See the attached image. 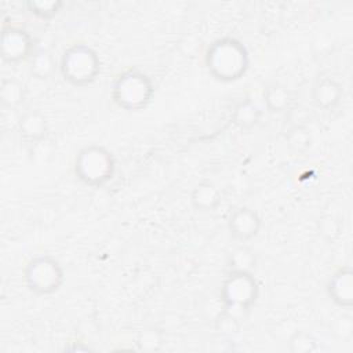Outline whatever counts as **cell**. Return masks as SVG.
<instances>
[{"label": "cell", "instance_id": "obj_5", "mask_svg": "<svg viewBox=\"0 0 353 353\" xmlns=\"http://www.w3.org/2000/svg\"><path fill=\"white\" fill-rule=\"evenodd\" d=\"M59 70L63 80L69 84L87 87L92 84L101 73V58L88 44L76 43L62 52Z\"/></svg>", "mask_w": 353, "mask_h": 353}, {"label": "cell", "instance_id": "obj_6", "mask_svg": "<svg viewBox=\"0 0 353 353\" xmlns=\"http://www.w3.org/2000/svg\"><path fill=\"white\" fill-rule=\"evenodd\" d=\"M23 283L36 295H51L65 283V270L61 262L48 254L33 256L23 268Z\"/></svg>", "mask_w": 353, "mask_h": 353}, {"label": "cell", "instance_id": "obj_3", "mask_svg": "<svg viewBox=\"0 0 353 353\" xmlns=\"http://www.w3.org/2000/svg\"><path fill=\"white\" fill-rule=\"evenodd\" d=\"M154 85L152 79L138 70L128 69L121 72L113 81L110 97L116 106L125 112H139L153 99Z\"/></svg>", "mask_w": 353, "mask_h": 353}, {"label": "cell", "instance_id": "obj_19", "mask_svg": "<svg viewBox=\"0 0 353 353\" xmlns=\"http://www.w3.org/2000/svg\"><path fill=\"white\" fill-rule=\"evenodd\" d=\"M26 10L40 18V19H51L59 14L63 7V1L61 0H29L25 3Z\"/></svg>", "mask_w": 353, "mask_h": 353}, {"label": "cell", "instance_id": "obj_18", "mask_svg": "<svg viewBox=\"0 0 353 353\" xmlns=\"http://www.w3.org/2000/svg\"><path fill=\"white\" fill-rule=\"evenodd\" d=\"M255 266H256V255L251 248L245 245H240L234 248L228 256L229 270L252 272Z\"/></svg>", "mask_w": 353, "mask_h": 353}, {"label": "cell", "instance_id": "obj_14", "mask_svg": "<svg viewBox=\"0 0 353 353\" xmlns=\"http://www.w3.org/2000/svg\"><path fill=\"white\" fill-rule=\"evenodd\" d=\"M26 87L17 77H4L0 83V102L7 109H17L25 103Z\"/></svg>", "mask_w": 353, "mask_h": 353}, {"label": "cell", "instance_id": "obj_22", "mask_svg": "<svg viewBox=\"0 0 353 353\" xmlns=\"http://www.w3.org/2000/svg\"><path fill=\"white\" fill-rule=\"evenodd\" d=\"M200 310H201V314L205 319V321L214 323V324L221 317H223L226 314V307H225V303L222 302L219 294L205 298L201 303Z\"/></svg>", "mask_w": 353, "mask_h": 353}, {"label": "cell", "instance_id": "obj_24", "mask_svg": "<svg viewBox=\"0 0 353 353\" xmlns=\"http://www.w3.org/2000/svg\"><path fill=\"white\" fill-rule=\"evenodd\" d=\"M319 229L321 234H324L327 239H332L339 233V223L336 222L335 218L328 215L321 218V221L319 222Z\"/></svg>", "mask_w": 353, "mask_h": 353}, {"label": "cell", "instance_id": "obj_16", "mask_svg": "<svg viewBox=\"0 0 353 353\" xmlns=\"http://www.w3.org/2000/svg\"><path fill=\"white\" fill-rule=\"evenodd\" d=\"M313 138L310 130L305 124H292L285 132L287 148L294 154H303L312 146Z\"/></svg>", "mask_w": 353, "mask_h": 353}, {"label": "cell", "instance_id": "obj_4", "mask_svg": "<svg viewBox=\"0 0 353 353\" xmlns=\"http://www.w3.org/2000/svg\"><path fill=\"white\" fill-rule=\"evenodd\" d=\"M219 296L225 303L226 313L241 320L256 303L259 285L252 272L229 270L222 281Z\"/></svg>", "mask_w": 353, "mask_h": 353}, {"label": "cell", "instance_id": "obj_12", "mask_svg": "<svg viewBox=\"0 0 353 353\" xmlns=\"http://www.w3.org/2000/svg\"><path fill=\"white\" fill-rule=\"evenodd\" d=\"M222 196L219 189L208 181L199 182L190 193V203L194 210L201 212H211L221 204Z\"/></svg>", "mask_w": 353, "mask_h": 353}, {"label": "cell", "instance_id": "obj_9", "mask_svg": "<svg viewBox=\"0 0 353 353\" xmlns=\"http://www.w3.org/2000/svg\"><path fill=\"white\" fill-rule=\"evenodd\" d=\"M330 299L339 307L349 309L353 305V269L342 266L335 270L325 284Z\"/></svg>", "mask_w": 353, "mask_h": 353}, {"label": "cell", "instance_id": "obj_13", "mask_svg": "<svg viewBox=\"0 0 353 353\" xmlns=\"http://www.w3.org/2000/svg\"><path fill=\"white\" fill-rule=\"evenodd\" d=\"M262 117L261 108L251 99H243L237 102L232 112V121L240 130L248 131L258 125Z\"/></svg>", "mask_w": 353, "mask_h": 353}, {"label": "cell", "instance_id": "obj_8", "mask_svg": "<svg viewBox=\"0 0 353 353\" xmlns=\"http://www.w3.org/2000/svg\"><path fill=\"white\" fill-rule=\"evenodd\" d=\"M226 226L232 239L245 243L258 236L262 219L259 214L250 207H236L230 211Z\"/></svg>", "mask_w": 353, "mask_h": 353}, {"label": "cell", "instance_id": "obj_23", "mask_svg": "<svg viewBox=\"0 0 353 353\" xmlns=\"http://www.w3.org/2000/svg\"><path fill=\"white\" fill-rule=\"evenodd\" d=\"M30 159L36 163H47L55 154V146L50 138H46L30 148Z\"/></svg>", "mask_w": 353, "mask_h": 353}, {"label": "cell", "instance_id": "obj_17", "mask_svg": "<svg viewBox=\"0 0 353 353\" xmlns=\"http://www.w3.org/2000/svg\"><path fill=\"white\" fill-rule=\"evenodd\" d=\"M55 68L54 57L44 50L36 51L29 59V73L37 80H48L54 74Z\"/></svg>", "mask_w": 353, "mask_h": 353}, {"label": "cell", "instance_id": "obj_2", "mask_svg": "<svg viewBox=\"0 0 353 353\" xmlns=\"http://www.w3.org/2000/svg\"><path fill=\"white\" fill-rule=\"evenodd\" d=\"M73 172L81 183L90 188H102L112 181L116 172V159L106 146L90 143L77 152Z\"/></svg>", "mask_w": 353, "mask_h": 353}, {"label": "cell", "instance_id": "obj_1", "mask_svg": "<svg viewBox=\"0 0 353 353\" xmlns=\"http://www.w3.org/2000/svg\"><path fill=\"white\" fill-rule=\"evenodd\" d=\"M204 63L210 76L221 83L240 80L250 68V52L243 41L225 36L214 40L205 50Z\"/></svg>", "mask_w": 353, "mask_h": 353}, {"label": "cell", "instance_id": "obj_11", "mask_svg": "<svg viewBox=\"0 0 353 353\" xmlns=\"http://www.w3.org/2000/svg\"><path fill=\"white\" fill-rule=\"evenodd\" d=\"M342 85L330 76H319L312 88V101L321 110H334L342 101Z\"/></svg>", "mask_w": 353, "mask_h": 353}, {"label": "cell", "instance_id": "obj_7", "mask_svg": "<svg viewBox=\"0 0 353 353\" xmlns=\"http://www.w3.org/2000/svg\"><path fill=\"white\" fill-rule=\"evenodd\" d=\"M34 40L32 34L14 25H6L0 36V55L7 63H21L34 54Z\"/></svg>", "mask_w": 353, "mask_h": 353}, {"label": "cell", "instance_id": "obj_10", "mask_svg": "<svg viewBox=\"0 0 353 353\" xmlns=\"http://www.w3.org/2000/svg\"><path fill=\"white\" fill-rule=\"evenodd\" d=\"M17 131L22 141L33 145L48 138V121L39 109L26 110L17 121Z\"/></svg>", "mask_w": 353, "mask_h": 353}, {"label": "cell", "instance_id": "obj_21", "mask_svg": "<svg viewBox=\"0 0 353 353\" xmlns=\"http://www.w3.org/2000/svg\"><path fill=\"white\" fill-rule=\"evenodd\" d=\"M317 349V339L307 331H295L288 339V350L291 353H312Z\"/></svg>", "mask_w": 353, "mask_h": 353}, {"label": "cell", "instance_id": "obj_20", "mask_svg": "<svg viewBox=\"0 0 353 353\" xmlns=\"http://www.w3.org/2000/svg\"><path fill=\"white\" fill-rule=\"evenodd\" d=\"M135 345L138 347V350L141 352H148V353H154L159 352L163 345H164V336L163 332L157 328H143L142 331H139Z\"/></svg>", "mask_w": 353, "mask_h": 353}, {"label": "cell", "instance_id": "obj_15", "mask_svg": "<svg viewBox=\"0 0 353 353\" xmlns=\"http://www.w3.org/2000/svg\"><path fill=\"white\" fill-rule=\"evenodd\" d=\"M292 101L291 91L281 83H270L263 90V102L270 113L285 112Z\"/></svg>", "mask_w": 353, "mask_h": 353}]
</instances>
